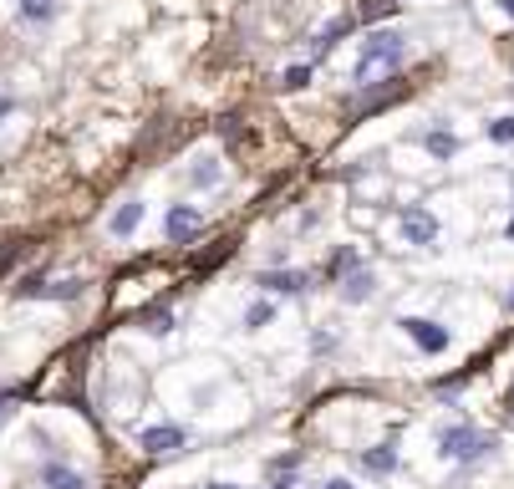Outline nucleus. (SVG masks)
<instances>
[{
    "label": "nucleus",
    "mask_w": 514,
    "mask_h": 489,
    "mask_svg": "<svg viewBox=\"0 0 514 489\" xmlns=\"http://www.w3.org/2000/svg\"><path fill=\"white\" fill-rule=\"evenodd\" d=\"M398 225H402V240H408V244H433L438 240V219L428 215V209H418V205L402 209Z\"/></svg>",
    "instance_id": "obj_5"
},
{
    "label": "nucleus",
    "mask_w": 514,
    "mask_h": 489,
    "mask_svg": "<svg viewBox=\"0 0 514 489\" xmlns=\"http://www.w3.org/2000/svg\"><path fill=\"white\" fill-rule=\"evenodd\" d=\"M21 15H26V21H52L56 0H21Z\"/></svg>",
    "instance_id": "obj_17"
},
{
    "label": "nucleus",
    "mask_w": 514,
    "mask_h": 489,
    "mask_svg": "<svg viewBox=\"0 0 514 489\" xmlns=\"http://www.w3.org/2000/svg\"><path fill=\"white\" fill-rule=\"evenodd\" d=\"M275 322V301H250V311H244V326H250V332H260V326H271Z\"/></svg>",
    "instance_id": "obj_15"
},
{
    "label": "nucleus",
    "mask_w": 514,
    "mask_h": 489,
    "mask_svg": "<svg viewBox=\"0 0 514 489\" xmlns=\"http://www.w3.org/2000/svg\"><path fill=\"white\" fill-rule=\"evenodd\" d=\"M509 240H514V219H509Z\"/></svg>",
    "instance_id": "obj_29"
},
{
    "label": "nucleus",
    "mask_w": 514,
    "mask_h": 489,
    "mask_svg": "<svg viewBox=\"0 0 514 489\" xmlns=\"http://www.w3.org/2000/svg\"><path fill=\"white\" fill-rule=\"evenodd\" d=\"M402 52H408V41L398 36V31H372V36L361 41V56H357V87H372L382 72H398Z\"/></svg>",
    "instance_id": "obj_1"
},
{
    "label": "nucleus",
    "mask_w": 514,
    "mask_h": 489,
    "mask_svg": "<svg viewBox=\"0 0 514 489\" xmlns=\"http://www.w3.org/2000/svg\"><path fill=\"white\" fill-rule=\"evenodd\" d=\"M494 449V438L484 434V428L474 424H449L443 434H438V454L453 464H469V459H484V454Z\"/></svg>",
    "instance_id": "obj_2"
},
{
    "label": "nucleus",
    "mask_w": 514,
    "mask_h": 489,
    "mask_svg": "<svg viewBox=\"0 0 514 489\" xmlns=\"http://www.w3.org/2000/svg\"><path fill=\"white\" fill-rule=\"evenodd\" d=\"M321 489H351V484H347V479H326Z\"/></svg>",
    "instance_id": "obj_24"
},
{
    "label": "nucleus",
    "mask_w": 514,
    "mask_h": 489,
    "mask_svg": "<svg viewBox=\"0 0 514 489\" xmlns=\"http://www.w3.org/2000/svg\"><path fill=\"white\" fill-rule=\"evenodd\" d=\"M163 230H168V240H173V244H189L193 235L204 230V215L189 209V205H173V209H168V219H163Z\"/></svg>",
    "instance_id": "obj_6"
},
{
    "label": "nucleus",
    "mask_w": 514,
    "mask_h": 489,
    "mask_svg": "<svg viewBox=\"0 0 514 489\" xmlns=\"http://www.w3.org/2000/svg\"><path fill=\"white\" fill-rule=\"evenodd\" d=\"M509 403H514V387H509Z\"/></svg>",
    "instance_id": "obj_31"
},
{
    "label": "nucleus",
    "mask_w": 514,
    "mask_h": 489,
    "mask_svg": "<svg viewBox=\"0 0 514 489\" xmlns=\"http://www.w3.org/2000/svg\"><path fill=\"white\" fill-rule=\"evenodd\" d=\"M281 87H285V92H301V87H311V66H291V72L281 77Z\"/></svg>",
    "instance_id": "obj_20"
},
{
    "label": "nucleus",
    "mask_w": 514,
    "mask_h": 489,
    "mask_svg": "<svg viewBox=\"0 0 514 489\" xmlns=\"http://www.w3.org/2000/svg\"><path fill=\"white\" fill-rule=\"evenodd\" d=\"M499 5H504V15H509V21H514V0H499Z\"/></svg>",
    "instance_id": "obj_25"
},
{
    "label": "nucleus",
    "mask_w": 514,
    "mask_h": 489,
    "mask_svg": "<svg viewBox=\"0 0 514 489\" xmlns=\"http://www.w3.org/2000/svg\"><path fill=\"white\" fill-rule=\"evenodd\" d=\"M15 403H21V393H15V387H0V424L11 418V408H15Z\"/></svg>",
    "instance_id": "obj_22"
},
{
    "label": "nucleus",
    "mask_w": 514,
    "mask_h": 489,
    "mask_svg": "<svg viewBox=\"0 0 514 489\" xmlns=\"http://www.w3.org/2000/svg\"><path fill=\"white\" fill-rule=\"evenodd\" d=\"M296 464H301V454H281V459L271 464V474H285V469H296Z\"/></svg>",
    "instance_id": "obj_23"
},
{
    "label": "nucleus",
    "mask_w": 514,
    "mask_h": 489,
    "mask_svg": "<svg viewBox=\"0 0 514 489\" xmlns=\"http://www.w3.org/2000/svg\"><path fill=\"white\" fill-rule=\"evenodd\" d=\"M189 184H193V189H214V184H219V164H214V158H193Z\"/></svg>",
    "instance_id": "obj_14"
},
{
    "label": "nucleus",
    "mask_w": 514,
    "mask_h": 489,
    "mask_svg": "<svg viewBox=\"0 0 514 489\" xmlns=\"http://www.w3.org/2000/svg\"><path fill=\"white\" fill-rule=\"evenodd\" d=\"M357 265H361V255H357V250H336V260H331V275L341 281V275H347V271H357Z\"/></svg>",
    "instance_id": "obj_18"
},
{
    "label": "nucleus",
    "mask_w": 514,
    "mask_h": 489,
    "mask_svg": "<svg viewBox=\"0 0 514 489\" xmlns=\"http://www.w3.org/2000/svg\"><path fill=\"white\" fill-rule=\"evenodd\" d=\"M398 326H402V332H408L423 352H449V326L428 322V316H402Z\"/></svg>",
    "instance_id": "obj_3"
},
{
    "label": "nucleus",
    "mask_w": 514,
    "mask_h": 489,
    "mask_svg": "<svg viewBox=\"0 0 514 489\" xmlns=\"http://www.w3.org/2000/svg\"><path fill=\"white\" fill-rule=\"evenodd\" d=\"M209 489H240V484H209Z\"/></svg>",
    "instance_id": "obj_28"
},
{
    "label": "nucleus",
    "mask_w": 514,
    "mask_h": 489,
    "mask_svg": "<svg viewBox=\"0 0 514 489\" xmlns=\"http://www.w3.org/2000/svg\"><path fill=\"white\" fill-rule=\"evenodd\" d=\"M509 311H514V291H509Z\"/></svg>",
    "instance_id": "obj_30"
},
{
    "label": "nucleus",
    "mask_w": 514,
    "mask_h": 489,
    "mask_svg": "<svg viewBox=\"0 0 514 489\" xmlns=\"http://www.w3.org/2000/svg\"><path fill=\"white\" fill-rule=\"evenodd\" d=\"M311 285L306 271H265L260 275V291H281V296H301Z\"/></svg>",
    "instance_id": "obj_7"
},
{
    "label": "nucleus",
    "mask_w": 514,
    "mask_h": 489,
    "mask_svg": "<svg viewBox=\"0 0 514 489\" xmlns=\"http://www.w3.org/2000/svg\"><path fill=\"white\" fill-rule=\"evenodd\" d=\"M361 469H367V474H392V469H398V444H377V449H367L361 454Z\"/></svg>",
    "instance_id": "obj_9"
},
{
    "label": "nucleus",
    "mask_w": 514,
    "mask_h": 489,
    "mask_svg": "<svg viewBox=\"0 0 514 489\" xmlns=\"http://www.w3.org/2000/svg\"><path fill=\"white\" fill-rule=\"evenodd\" d=\"M138 326H148L153 336H168V332H173V311H168V306H143L138 311Z\"/></svg>",
    "instance_id": "obj_12"
},
{
    "label": "nucleus",
    "mask_w": 514,
    "mask_h": 489,
    "mask_svg": "<svg viewBox=\"0 0 514 489\" xmlns=\"http://www.w3.org/2000/svg\"><path fill=\"white\" fill-rule=\"evenodd\" d=\"M138 225H143V199H128V205H123L113 219H107V230H113L117 240H128V235L138 230Z\"/></svg>",
    "instance_id": "obj_10"
},
{
    "label": "nucleus",
    "mask_w": 514,
    "mask_h": 489,
    "mask_svg": "<svg viewBox=\"0 0 514 489\" xmlns=\"http://www.w3.org/2000/svg\"><path fill=\"white\" fill-rule=\"evenodd\" d=\"M489 138H494V143H514V117H494V123H489Z\"/></svg>",
    "instance_id": "obj_21"
},
{
    "label": "nucleus",
    "mask_w": 514,
    "mask_h": 489,
    "mask_svg": "<svg viewBox=\"0 0 514 489\" xmlns=\"http://www.w3.org/2000/svg\"><path fill=\"white\" fill-rule=\"evenodd\" d=\"M5 113H11V97H0V117H5Z\"/></svg>",
    "instance_id": "obj_26"
},
{
    "label": "nucleus",
    "mask_w": 514,
    "mask_h": 489,
    "mask_svg": "<svg viewBox=\"0 0 514 489\" xmlns=\"http://www.w3.org/2000/svg\"><path fill=\"white\" fill-rule=\"evenodd\" d=\"M351 26H357V15H336L331 26H326L321 36H316V56H326V52H331V46H336V41H341V36H347Z\"/></svg>",
    "instance_id": "obj_13"
},
{
    "label": "nucleus",
    "mask_w": 514,
    "mask_h": 489,
    "mask_svg": "<svg viewBox=\"0 0 514 489\" xmlns=\"http://www.w3.org/2000/svg\"><path fill=\"white\" fill-rule=\"evenodd\" d=\"M428 154L453 158V154H459V138H453V133H428Z\"/></svg>",
    "instance_id": "obj_16"
},
{
    "label": "nucleus",
    "mask_w": 514,
    "mask_h": 489,
    "mask_svg": "<svg viewBox=\"0 0 514 489\" xmlns=\"http://www.w3.org/2000/svg\"><path fill=\"white\" fill-rule=\"evenodd\" d=\"M41 484L46 489H87V479H82L77 469H66V464H46V469H41Z\"/></svg>",
    "instance_id": "obj_11"
},
{
    "label": "nucleus",
    "mask_w": 514,
    "mask_h": 489,
    "mask_svg": "<svg viewBox=\"0 0 514 489\" xmlns=\"http://www.w3.org/2000/svg\"><path fill=\"white\" fill-rule=\"evenodd\" d=\"M275 489H301V484H291V479H281V484H275Z\"/></svg>",
    "instance_id": "obj_27"
},
{
    "label": "nucleus",
    "mask_w": 514,
    "mask_h": 489,
    "mask_svg": "<svg viewBox=\"0 0 514 489\" xmlns=\"http://www.w3.org/2000/svg\"><path fill=\"white\" fill-rule=\"evenodd\" d=\"M183 444H189V434L173 428V424H158V428H143V434H138V449L143 454H179Z\"/></svg>",
    "instance_id": "obj_4"
},
{
    "label": "nucleus",
    "mask_w": 514,
    "mask_h": 489,
    "mask_svg": "<svg viewBox=\"0 0 514 489\" xmlns=\"http://www.w3.org/2000/svg\"><path fill=\"white\" fill-rule=\"evenodd\" d=\"M398 11V0H367L361 5V21H382V15H392Z\"/></svg>",
    "instance_id": "obj_19"
},
{
    "label": "nucleus",
    "mask_w": 514,
    "mask_h": 489,
    "mask_svg": "<svg viewBox=\"0 0 514 489\" xmlns=\"http://www.w3.org/2000/svg\"><path fill=\"white\" fill-rule=\"evenodd\" d=\"M372 291H377V275L367 271V265H357V271L341 275V301H351V306H357V301H367Z\"/></svg>",
    "instance_id": "obj_8"
}]
</instances>
